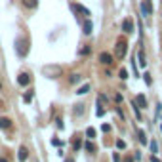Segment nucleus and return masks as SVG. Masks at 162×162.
Instances as JSON below:
<instances>
[{"instance_id": "obj_4", "label": "nucleus", "mask_w": 162, "mask_h": 162, "mask_svg": "<svg viewBox=\"0 0 162 162\" xmlns=\"http://www.w3.org/2000/svg\"><path fill=\"white\" fill-rule=\"evenodd\" d=\"M99 61L103 63V65H112V55L107 53V52H103V53L99 55Z\"/></svg>"}, {"instance_id": "obj_3", "label": "nucleus", "mask_w": 162, "mask_h": 162, "mask_svg": "<svg viewBox=\"0 0 162 162\" xmlns=\"http://www.w3.org/2000/svg\"><path fill=\"white\" fill-rule=\"evenodd\" d=\"M122 31H124V33H128V34L133 31V21H132L130 17H126V19H124V23H122Z\"/></svg>"}, {"instance_id": "obj_23", "label": "nucleus", "mask_w": 162, "mask_h": 162, "mask_svg": "<svg viewBox=\"0 0 162 162\" xmlns=\"http://www.w3.org/2000/svg\"><path fill=\"white\" fill-rule=\"evenodd\" d=\"M145 76V84L147 86H151V74H143Z\"/></svg>"}, {"instance_id": "obj_20", "label": "nucleus", "mask_w": 162, "mask_h": 162, "mask_svg": "<svg viewBox=\"0 0 162 162\" xmlns=\"http://www.w3.org/2000/svg\"><path fill=\"white\" fill-rule=\"evenodd\" d=\"M120 78H122V80L128 78V71H126V69H120Z\"/></svg>"}, {"instance_id": "obj_1", "label": "nucleus", "mask_w": 162, "mask_h": 162, "mask_svg": "<svg viewBox=\"0 0 162 162\" xmlns=\"http://www.w3.org/2000/svg\"><path fill=\"white\" fill-rule=\"evenodd\" d=\"M115 53L118 59H122L126 53H128V42H126L124 38H118L116 40V46H115Z\"/></svg>"}, {"instance_id": "obj_5", "label": "nucleus", "mask_w": 162, "mask_h": 162, "mask_svg": "<svg viewBox=\"0 0 162 162\" xmlns=\"http://www.w3.org/2000/svg\"><path fill=\"white\" fill-rule=\"evenodd\" d=\"M17 158H19V162H25L27 158H29V151H27L25 147H19V151H17Z\"/></svg>"}, {"instance_id": "obj_29", "label": "nucleus", "mask_w": 162, "mask_h": 162, "mask_svg": "<svg viewBox=\"0 0 162 162\" xmlns=\"http://www.w3.org/2000/svg\"><path fill=\"white\" fill-rule=\"evenodd\" d=\"M124 162H133V160H132V157H126V158H124Z\"/></svg>"}, {"instance_id": "obj_8", "label": "nucleus", "mask_w": 162, "mask_h": 162, "mask_svg": "<svg viewBox=\"0 0 162 162\" xmlns=\"http://www.w3.org/2000/svg\"><path fill=\"white\" fill-rule=\"evenodd\" d=\"M73 10L78 12V13H82V16H90V10H86V8L80 6V4H73Z\"/></svg>"}, {"instance_id": "obj_22", "label": "nucleus", "mask_w": 162, "mask_h": 162, "mask_svg": "<svg viewBox=\"0 0 162 162\" xmlns=\"http://www.w3.org/2000/svg\"><path fill=\"white\" fill-rule=\"evenodd\" d=\"M74 115H82V105H76V109H74Z\"/></svg>"}, {"instance_id": "obj_15", "label": "nucleus", "mask_w": 162, "mask_h": 162, "mask_svg": "<svg viewBox=\"0 0 162 162\" xmlns=\"http://www.w3.org/2000/svg\"><path fill=\"white\" fill-rule=\"evenodd\" d=\"M88 90H90V84H84L82 88H78V91H76V94H80V95H84V94H88Z\"/></svg>"}, {"instance_id": "obj_21", "label": "nucleus", "mask_w": 162, "mask_h": 162, "mask_svg": "<svg viewBox=\"0 0 162 162\" xmlns=\"http://www.w3.org/2000/svg\"><path fill=\"white\" fill-rule=\"evenodd\" d=\"M105 115V109L101 107V105H97V116H103Z\"/></svg>"}, {"instance_id": "obj_26", "label": "nucleus", "mask_w": 162, "mask_h": 162, "mask_svg": "<svg viewBox=\"0 0 162 162\" xmlns=\"http://www.w3.org/2000/svg\"><path fill=\"white\" fill-rule=\"evenodd\" d=\"M31 99H33V91H29V94H27V95H25V101H27V103H29Z\"/></svg>"}, {"instance_id": "obj_19", "label": "nucleus", "mask_w": 162, "mask_h": 162, "mask_svg": "<svg viewBox=\"0 0 162 162\" xmlns=\"http://www.w3.org/2000/svg\"><path fill=\"white\" fill-rule=\"evenodd\" d=\"M116 149H126V143L122 139H116Z\"/></svg>"}, {"instance_id": "obj_28", "label": "nucleus", "mask_w": 162, "mask_h": 162, "mask_svg": "<svg viewBox=\"0 0 162 162\" xmlns=\"http://www.w3.org/2000/svg\"><path fill=\"white\" fill-rule=\"evenodd\" d=\"M151 162H160V158H158V157H154V154H151Z\"/></svg>"}, {"instance_id": "obj_2", "label": "nucleus", "mask_w": 162, "mask_h": 162, "mask_svg": "<svg viewBox=\"0 0 162 162\" xmlns=\"http://www.w3.org/2000/svg\"><path fill=\"white\" fill-rule=\"evenodd\" d=\"M141 12L145 16H151L153 13V6H151V0H141Z\"/></svg>"}, {"instance_id": "obj_24", "label": "nucleus", "mask_w": 162, "mask_h": 162, "mask_svg": "<svg viewBox=\"0 0 162 162\" xmlns=\"http://www.w3.org/2000/svg\"><path fill=\"white\" fill-rule=\"evenodd\" d=\"M157 149H158V145H157V141H153V143H151V151H153V153H157Z\"/></svg>"}, {"instance_id": "obj_6", "label": "nucleus", "mask_w": 162, "mask_h": 162, "mask_svg": "<svg viewBox=\"0 0 162 162\" xmlns=\"http://www.w3.org/2000/svg\"><path fill=\"white\" fill-rule=\"evenodd\" d=\"M17 82H19V86H29L31 78H29V74H27V73H21L19 78H17Z\"/></svg>"}, {"instance_id": "obj_7", "label": "nucleus", "mask_w": 162, "mask_h": 162, "mask_svg": "<svg viewBox=\"0 0 162 162\" xmlns=\"http://www.w3.org/2000/svg\"><path fill=\"white\" fill-rule=\"evenodd\" d=\"M82 29H84V34H91V31H94V25H91V21H90V19L84 21Z\"/></svg>"}, {"instance_id": "obj_25", "label": "nucleus", "mask_w": 162, "mask_h": 162, "mask_svg": "<svg viewBox=\"0 0 162 162\" xmlns=\"http://www.w3.org/2000/svg\"><path fill=\"white\" fill-rule=\"evenodd\" d=\"M80 53H82V55H88V53H90V48H88V46H86V48H82Z\"/></svg>"}, {"instance_id": "obj_12", "label": "nucleus", "mask_w": 162, "mask_h": 162, "mask_svg": "<svg viewBox=\"0 0 162 162\" xmlns=\"http://www.w3.org/2000/svg\"><path fill=\"white\" fill-rule=\"evenodd\" d=\"M137 55H139V65L145 67V65H147V61H145V52H143V50H139V53H137Z\"/></svg>"}, {"instance_id": "obj_10", "label": "nucleus", "mask_w": 162, "mask_h": 162, "mask_svg": "<svg viewBox=\"0 0 162 162\" xmlns=\"http://www.w3.org/2000/svg\"><path fill=\"white\" fill-rule=\"evenodd\" d=\"M137 137H139V143H141V145H147V136H145V132H143V130H139V132H137Z\"/></svg>"}, {"instance_id": "obj_31", "label": "nucleus", "mask_w": 162, "mask_h": 162, "mask_svg": "<svg viewBox=\"0 0 162 162\" xmlns=\"http://www.w3.org/2000/svg\"><path fill=\"white\" fill-rule=\"evenodd\" d=\"M65 162H74V160H73V158H67V160H65Z\"/></svg>"}, {"instance_id": "obj_32", "label": "nucleus", "mask_w": 162, "mask_h": 162, "mask_svg": "<svg viewBox=\"0 0 162 162\" xmlns=\"http://www.w3.org/2000/svg\"><path fill=\"white\" fill-rule=\"evenodd\" d=\"M160 130H162V126H160Z\"/></svg>"}, {"instance_id": "obj_17", "label": "nucleus", "mask_w": 162, "mask_h": 162, "mask_svg": "<svg viewBox=\"0 0 162 162\" xmlns=\"http://www.w3.org/2000/svg\"><path fill=\"white\" fill-rule=\"evenodd\" d=\"M86 136H88L90 139H94V137H95V130H94V128H88V130H86Z\"/></svg>"}, {"instance_id": "obj_11", "label": "nucleus", "mask_w": 162, "mask_h": 162, "mask_svg": "<svg viewBox=\"0 0 162 162\" xmlns=\"http://www.w3.org/2000/svg\"><path fill=\"white\" fill-rule=\"evenodd\" d=\"M23 4L27 6V8H36V6H38V0H23Z\"/></svg>"}, {"instance_id": "obj_9", "label": "nucleus", "mask_w": 162, "mask_h": 162, "mask_svg": "<svg viewBox=\"0 0 162 162\" xmlns=\"http://www.w3.org/2000/svg\"><path fill=\"white\" fill-rule=\"evenodd\" d=\"M136 103L139 105V109H145V107H147V99H145V95H143V94H139V95H137V99H136Z\"/></svg>"}, {"instance_id": "obj_18", "label": "nucleus", "mask_w": 162, "mask_h": 162, "mask_svg": "<svg viewBox=\"0 0 162 162\" xmlns=\"http://www.w3.org/2000/svg\"><path fill=\"white\" fill-rule=\"evenodd\" d=\"M80 80V74H71V78H69V82L74 84V82H78Z\"/></svg>"}, {"instance_id": "obj_30", "label": "nucleus", "mask_w": 162, "mask_h": 162, "mask_svg": "<svg viewBox=\"0 0 162 162\" xmlns=\"http://www.w3.org/2000/svg\"><path fill=\"white\" fill-rule=\"evenodd\" d=\"M0 162H8V158H0Z\"/></svg>"}, {"instance_id": "obj_14", "label": "nucleus", "mask_w": 162, "mask_h": 162, "mask_svg": "<svg viewBox=\"0 0 162 162\" xmlns=\"http://www.w3.org/2000/svg\"><path fill=\"white\" fill-rule=\"evenodd\" d=\"M80 147H82V141H80V137H74V141H73V149H74V151H78Z\"/></svg>"}, {"instance_id": "obj_27", "label": "nucleus", "mask_w": 162, "mask_h": 162, "mask_svg": "<svg viewBox=\"0 0 162 162\" xmlns=\"http://www.w3.org/2000/svg\"><path fill=\"white\" fill-rule=\"evenodd\" d=\"M101 130H103V132H111V126H109V124H103Z\"/></svg>"}, {"instance_id": "obj_13", "label": "nucleus", "mask_w": 162, "mask_h": 162, "mask_svg": "<svg viewBox=\"0 0 162 162\" xmlns=\"http://www.w3.org/2000/svg\"><path fill=\"white\" fill-rule=\"evenodd\" d=\"M10 124H12V122H10V118H6V116H4V118H0V128H10Z\"/></svg>"}, {"instance_id": "obj_16", "label": "nucleus", "mask_w": 162, "mask_h": 162, "mask_svg": "<svg viewBox=\"0 0 162 162\" xmlns=\"http://www.w3.org/2000/svg\"><path fill=\"white\" fill-rule=\"evenodd\" d=\"M84 147H86V151H88V153H95V145L91 143V141H88V143L84 145Z\"/></svg>"}]
</instances>
